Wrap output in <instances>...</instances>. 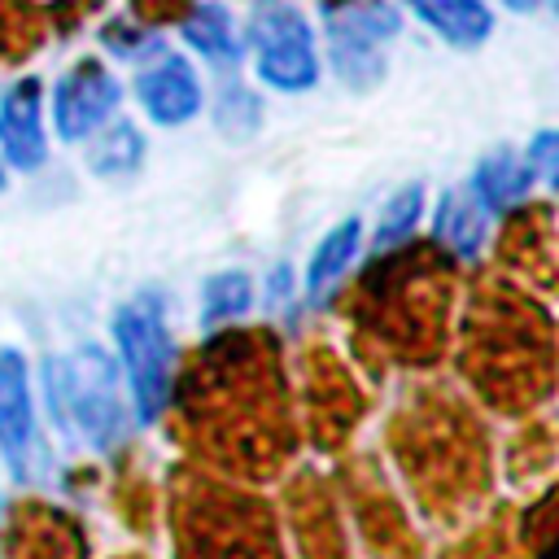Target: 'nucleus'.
<instances>
[{"mask_svg": "<svg viewBox=\"0 0 559 559\" xmlns=\"http://www.w3.org/2000/svg\"><path fill=\"white\" fill-rule=\"evenodd\" d=\"M44 380H48V397H52L61 424L74 428L87 445L105 450L122 437L118 371L96 345H83L70 358H48Z\"/></svg>", "mask_w": 559, "mask_h": 559, "instance_id": "1", "label": "nucleus"}, {"mask_svg": "<svg viewBox=\"0 0 559 559\" xmlns=\"http://www.w3.org/2000/svg\"><path fill=\"white\" fill-rule=\"evenodd\" d=\"M114 336L122 349V367H127L140 419H157L170 402V371H175V349H170L157 301L140 297V301L122 306L114 314Z\"/></svg>", "mask_w": 559, "mask_h": 559, "instance_id": "2", "label": "nucleus"}, {"mask_svg": "<svg viewBox=\"0 0 559 559\" xmlns=\"http://www.w3.org/2000/svg\"><path fill=\"white\" fill-rule=\"evenodd\" d=\"M332 66L345 87H371L384 79V44L397 35V9L384 0H336L323 13Z\"/></svg>", "mask_w": 559, "mask_h": 559, "instance_id": "3", "label": "nucleus"}, {"mask_svg": "<svg viewBox=\"0 0 559 559\" xmlns=\"http://www.w3.org/2000/svg\"><path fill=\"white\" fill-rule=\"evenodd\" d=\"M249 44L258 74L280 92H306L319 74L310 22L288 0H258L249 13Z\"/></svg>", "mask_w": 559, "mask_h": 559, "instance_id": "4", "label": "nucleus"}, {"mask_svg": "<svg viewBox=\"0 0 559 559\" xmlns=\"http://www.w3.org/2000/svg\"><path fill=\"white\" fill-rule=\"evenodd\" d=\"M118 105V83L109 70H100L96 61H79L61 83H57V100H52V122L61 140H83L92 135Z\"/></svg>", "mask_w": 559, "mask_h": 559, "instance_id": "5", "label": "nucleus"}, {"mask_svg": "<svg viewBox=\"0 0 559 559\" xmlns=\"http://www.w3.org/2000/svg\"><path fill=\"white\" fill-rule=\"evenodd\" d=\"M0 148L17 170H35L48 157L39 122V79H17L0 100Z\"/></svg>", "mask_w": 559, "mask_h": 559, "instance_id": "6", "label": "nucleus"}, {"mask_svg": "<svg viewBox=\"0 0 559 559\" xmlns=\"http://www.w3.org/2000/svg\"><path fill=\"white\" fill-rule=\"evenodd\" d=\"M135 92H140L144 114L162 127H179L201 109V87H197V74L183 57H166V61L148 66L135 79Z\"/></svg>", "mask_w": 559, "mask_h": 559, "instance_id": "7", "label": "nucleus"}, {"mask_svg": "<svg viewBox=\"0 0 559 559\" xmlns=\"http://www.w3.org/2000/svg\"><path fill=\"white\" fill-rule=\"evenodd\" d=\"M35 419H31V389H26V362L17 349H0V454L13 472H26Z\"/></svg>", "mask_w": 559, "mask_h": 559, "instance_id": "8", "label": "nucleus"}, {"mask_svg": "<svg viewBox=\"0 0 559 559\" xmlns=\"http://www.w3.org/2000/svg\"><path fill=\"white\" fill-rule=\"evenodd\" d=\"M528 175H533V166H528L515 148H493V153L480 157V166H476L472 197H476L485 210H507V205H515V201L528 197Z\"/></svg>", "mask_w": 559, "mask_h": 559, "instance_id": "9", "label": "nucleus"}, {"mask_svg": "<svg viewBox=\"0 0 559 559\" xmlns=\"http://www.w3.org/2000/svg\"><path fill=\"white\" fill-rule=\"evenodd\" d=\"M411 9L432 31H441V39L463 44V48L480 44L489 35V26H493V17H489V9L480 0H411Z\"/></svg>", "mask_w": 559, "mask_h": 559, "instance_id": "10", "label": "nucleus"}, {"mask_svg": "<svg viewBox=\"0 0 559 559\" xmlns=\"http://www.w3.org/2000/svg\"><path fill=\"white\" fill-rule=\"evenodd\" d=\"M432 231L445 249L472 258L485 240V205L472 197V192H445L441 205H437V218H432Z\"/></svg>", "mask_w": 559, "mask_h": 559, "instance_id": "11", "label": "nucleus"}, {"mask_svg": "<svg viewBox=\"0 0 559 559\" xmlns=\"http://www.w3.org/2000/svg\"><path fill=\"white\" fill-rule=\"evenodd\" d=\"M358 236H362V223H358V218H345V223H336V227L314 245L310 266H306L310 297H323V293L336 284V275H341V271L349 266V258L358 253Z\"/></svg>", "mask_w": 559, "mask_h": 559, "instance_id": "12", "label": "nucleus"}, {"mask_svg": "<svg viewBox=\"0 0 559 559\" xmlns=\"http://www.w3.org/2000/svg\"><path fill=\"white\" fill-rule=\"evenodd\" d=\"M183 39H188L197 52H205L210 61H223V66H231V61L240 57V39H236L231 17H227L223 4H201V9H192V17L183 22Z\"/></svg>", "mask_w": 559, "mask_h": 559, "instance_id": "13", "label": "nucleus"}, {"mask_svg": "<svg viewBox=\"0 0 559 559\" xmlns=\"http://www.w3.org/2000/svg\"><path fill=\"white\" fill-rule=\"evenodd\" d=\"M144 162V140H140V131L131 127V122H114L109 131H100L96 140H92V148H87V166L105 179H118V175H131L135 166Z\"/></svg>", "mask_w": 559, "mask_h": 559, "instance_id": "14", "label": "nucleus"}, {"mask_svg": "<svg viewBox=\"0 0 559 559\" xmlns=\"http://www.w3.org/2000/svg\"><path fill=\"white\" fill-rule=\"evenodd\" d=\"M249 301H253V288H249V275H240V271L210 275L205 288H201V306H205V319H210V323L245 314Z\"/></svg>", "mask_w": 559, "mask_h": 559, "instance_id": "15", "label": "nucleus"}, {"mask_svg": "<svg viewBox=\"0 0 559 559\" xmlns=\"http://www.w3.org/2000/svg\"><path fill=\"white\" fill-rule=\"evenodd\" d=\"M214 122H218V131L231 135V140L253 135V127H258V96L245 92V87H236V83L223 87V96H218V105H214Z\"/></svg>", "mask_w": 559, "mask_h": 559, "instance_id": "16", "label": "nucleus"}, {"mask_svg": "<svg viewBox=\"0 0 559 559\" xmlns=\"http://www.w3.org/2000/svg\"><path fill=\"white\" fill-rule=\"evenodd\" d=\"M419 210H424V188L419 183H411V188H402L389 205H384V214H380V227H376V240L380 245H393V240H402L415 223H419Z\"/></svg>", "mask_w": 559, "mask_h": 559, "instance_id": "17", "label": "nucleus"}, {"mask_svg": "<svg viewBox=\"0 0 559 559\" xmlns=\"http://www.w3.org/2000/svg\"><path fill=\"white\" fill-rule=\"evenodd\" d=\"M528 166H537V175L542 179H550L555 175V131H542L537 140H533V148H528V157H524Z\"/></svg>", "mask_w": 559, "mask_h": 559, "instance_id": "18", "label": "nucleus"}, {"mask_svg": "<svg viewBox=\"0 0 559 559\" xmlns=\"http://www.w3.org/2000/svg\"><path fill=\"white\" fill-rule=\"evenodd\" d=\"M507 4H511V9H537L542 0H507Z\"/></svg>", "mask_w": 559, "mask_h": 559, "instance_id": "19", "label": "nucleus"}, {"mask_svg": "<svg viewBox=\"0 0 559 559\" xmlns=\"http://www.w3.org/2000/svg\"><path fill=\"white\" fill-rule=\"evenodd\" d=\"M0 188H4V175H0Z\"/></svg>", "mask_w": 559, "mask_h": 559, "instance_id": "20", "label": "nucleus"}]
</instances>
